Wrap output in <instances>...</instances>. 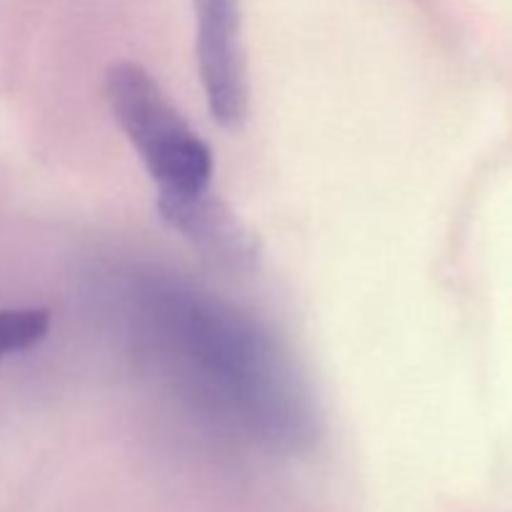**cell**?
I'll return each instance as SVG.
<instances>
[{
  "label": "cell",
  "instance_id": "cell-1",
  "mask_svg": "<svg viewBox=\"0 0 512 512\" xmlns=\"http://www.w3.org/2000/svg\"><path fill=\"white\" fill-rule=\"evenodd\" d=\"M145 295L155 343L230 418L275 448H300L313 435L298 373L258 323L195 290Z\"/></svg>",
  "mask_w": 512,
  "mask_h": 512
},
{
  "label": "cell",
  "instance_id": "cell-2",
  "mask_svg": "<svg viewBox=\"0 0 512 512\" xmlns=\"http://www.w3.org/2000/svg\"><path fill=\"white\" fill-rule=\"evenodd\" d=\"M105 98L115 123L158 183V195L210 190L213 150L165 98L158 80L138 63H115L105 75Z\"/></svg>",
  "mask_w": 512,
  "mask_h": 512
},
{
  "label": "cell",
  "instance_id": "cell-3",
  "mask_svg": "<svg viewBox=\"0 0 512 512\" xmlns=\"http://www.w3.org/2000/svg\"><path fill=\"white\" fill-rule=\"evenodd\" d=\"M198 68L208 110L220 125L235 128L248 113L240 0H193Z\"/></svg>",
  "mask_w": 512,
  "mask_h": 512
},
{
  "label": "cell",
  "instance_id": "cell-4",
  "mask_svg": "<svg viewBox=\"0 0 512 512\" xmlns=\"http://www.w3.org/2000/svg\"><path fill=\"white\" fill-rule=\"evenodd\" d=\"M158 210L170 228L220 268L245 270L258 258L253 235L210 190L195 195H158Z\"/></svg>",
  "mask_w": 512,
  "mask_h": 512
},
{
  "label": "cell",
  "instance_id": "cell-5",
  "mask_svg": "<svg viewBox=\"0 0 512 512\" xmlns=\"http://www.w3.org/2000/svg\"><path fill=\"white\" fill-rule=\"evenodd\" d=\"M50 315L43 308L0 310V360L33 348L48 335Z\"/></svg>",
  "mask_w": 512,
  "mask_h": 512
}]
</instances>
